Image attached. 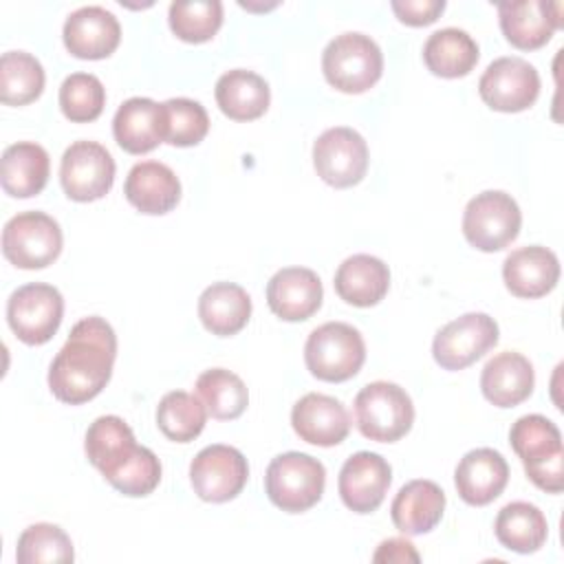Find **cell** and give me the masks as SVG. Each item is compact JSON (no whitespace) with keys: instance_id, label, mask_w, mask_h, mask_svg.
I'll use <instances>...</instances> for the list:
<instances>
[{"instance_id":"cell-6","label":"cell","mask_w":564,"mask_h":564,"mask_svg":"<svg viewBox=\"0 0 564 564\" xmlns=\"http://www.w3.org/2000/svg\"><path fill=\"white\" fill-rule=\"evenodd\" d=\"M355 421L359 432L377 443H394L414 423L410 394L392 381H372L355 397Z\"/></svg>"},{"instance_id":"cell-33","label":"cell","mask_w":564,"mask_h":564,"mask_svg":"<svg viewBox=\"0 0 564 564\" xmlns=\"http://www.w3.org/2000/svg\"><path fill=\"white\" fill-rule=\"evenodd\" d=\"M194 388L207 414L220 421L238 419L249 403V390L245 381L227 368H209L200 372Z\"/></svg>"},{"instance_id":"cell-37","label":"cell","mask_w":564,"mask_h":564,"mask_svg":"<svg viewBox=\"0 0 564 564\" xmlns=\"http://www.w3.org/2000/svg\"><path fill=\"white\" fill-rule=\"evenodd\" d=\"M15 560L20 564H51L73 562L75 551L66 531L51 522H37L26 527L15 546Z\"/></svg>"},{"instance_id":"cell-21","label":"cell","mask_w":564,"mask_h":564,"mask_svg":"<svg viewBox=\"0 0 564 564\" xmlns=\"http://www.w3.org/2000/svg\"><path fill=\"white\" fill-rule=\"evenodd\" d=\"M502 280L516 297H542L551 293L560 280V260L542 245L518 247L502 262Z\"/></svg>"},{"instance_id":"cell-20","label":"cell","mask_w":564,"mask_h":564,"mask_svg":"<svg viewBox=\"0 0 564 564\" xmlns=\"http://www.w3.org/2000/svg\"><path fill=\"white\" fill-rule=\"evenodd\" d=\"M509 482L507 458L491 447L469 449L456 465L454 485L458 496L471 507H485L496 500Z\"/></svg>"},{"instance_id":"cell-28","label":"cell","mask_w":564,"mask_h":564,"mask_svg":"<svg viewBox=\"0 0 564 564\" xmlns=\"http://www.w3.org/2000/svg\"><path fill=\"white\" fill-rule=\"evenodd\" d=\"M216 104L225 117L234 121H253L262 117L271 101L264 77L247 68H231L216 82Z\"/></svg>"},{"instance_id":"cell-34","label":"cell","mask_w":564,"mask_h":564,"mask_svg":"<svg viewBox=\"0 0 564 564\" xmlns=\"http://www.w3.org/2000/svg\"><path fill=\"white\" fill-rule=\"evenodd\" d=\"M44 68L26 51H7L0 57V99L7 106L35 101L44 90Z\"/></svg>"},{"instance_id":"cell-29","label":"cell","mask_w":564,"mask_h":564,"mask_svg":"<svg viewBox=\"0 0 564 564\" xmlns=\"http://www.w3.org/2000/svg\"><path fill=\"white\" fill-rule=\"evenodd\" d=\"M198 317L212 335L231 337L247 326L251 297L240 284L214 282L198 297Z\"/></svg>"},{"instance_id":"cell-30","label":"cell","mask_w":564,"mask_h":564,"mask_svg":"<svg viewBox=\"0 0 564 564\" xmlns=\"http://www.w3.org/2000/svg\"><path fill=\"white\" fill-rule=\"evenodd\" d=\"M137 441L130 430V425L115 414L97 416L90 427L86 430L84 449L93 467L101 471L104 478H108L115 469H119L134 452Z\"/></svg>"},{"instance_id":"cell-1","label":"cell","mask_w":564,"mask_h":564,"mask_svg":"<svg viewBox=\"0 0 564 564\" xmlns=\"http://www.w3.org/2000/svg\"><path fill=\"white\" fill-rule=\"evenodd\" d=\"M117 357V335L112 326L90 315L79 319L66 344L48 368V388L62 403L79 405L95 399L112 377Z\"/></svg>"},{"instance_id":"cell-9","label":"cell","mask_w":564,"mask_h":564,"mask_svg":"<svg viewBox=\"0 0 564 564\" xmlns=\"http://www.w3.org/2000/svg\"><path fill=\"white\" fill-rule=\"evenodd\" d=\"M64 317L62 293L46 282H31L15 289L7 300V322L15 337L29 346L46 344Z\"/></svg>"},{"instance_id":"cell-25","label":"cell","mask_w":564,"mask_h":564,"mask_svg":"<svg viewBox=\"0 0 564 564\" xmlns=\"http://www.w3.org/2000/svg\"><path fill=\"white\" fill-rule=\"evenodd\" d=\"M112 134L121 150L145 154L163 143V106L148 97L126 99L112 119Z\"/></svg>"},{"instance_id":"cell-17","label":"cell","mask_w":564,"mask_h":564,"mask_svg":"<svg viewBox=\"0 0 564 564\" xmlns=\"http://www.w3.org/2000/svg\"><path fill=\"white\" fill-rule=\"evenodd\" d=\"M64 46L79 59H104L115 53L121 40V24L112 11L88 4L75 9L62 29Z\"/></svg>"},{"instance_id":"cell-26","label":"cell","mask_w":564,"mask_h":564,"mask_svg":"<svg viewBox=\"0 0 564 564\" xmlns=\"http://www.w3.org/2000/svg\"><path fill=\"white\" fill-rule=\"evenodd\" d=\"M333 284L346 304L359 308L375 306L390 289V269L377 256L355 253L337 267Z\"/></svg>"},{"instance_id":"cell-31","label":"cell","mask_w":564,"mask_h":564,"mask_svg":"<svg viewBox=\"0 0 564 564\" xmlns=\"http://www.w3.org/2000/svg\"><path fill=\"white\" fill-rule=\"evenodd\" d=\"M476 40L456 26L434 31L423 44V62L438 77H465L478 62Z\"/></svg>"},{"instance_id":"cell-14","label":"cell","mask_w":564,"mask_h":564,"mask_svg":"<svg viewBox=\"0 0 564 564\" xmlns=\"http://www.w3.org/2000/svg\"><path fill=\"white\" fill-rule=\"evenodd\" d=\"M478 93L491 110L522 112L540 95V75L522 57H498L480 75Z\"/></svg>"},{"instance_id":"cell-12","label":"cell","mask_w":564,"mask_h":564,"mask_svg":"<svg viewBox=\"0 0 564 564\" xmlns=\"http://www.w3.org/2000/svg\"><path fill=\"white\" fill-rule=\"evenodd\" d=\"M313 165L324 183L339 189L352 187L368 170L366 139L346 126L328 128L313 143Z\"/></svg>"},{"instance_id":"cell-42","label":"cell","mask_w":564,"mask_h":564,"mask_svg":"<svg viewBox=\"0 0 564 564\" xmlns=\"http://www.w3.org/2000/svg\"><path fill=\"white\" fill-rule=\"evenodd\" d=\"M419 553L414 544L403 538H388L379 544L372 555V562H419Z\"/></svg>"},{"instance_id":"cell-36","label":"cell","mask_w":564,"mask_h":564,"mask_svg":"<svg viewBox=\"0 0 564 564\" xmlns=\"http://www.w3.org/2000/svg\"><path fill=\"white\" fill-rule=\"evenodd\" d=\"M170 29L176 37L189 44L207 42L223 24L220 0H176L167 11Z\"/></svg>"},{"instance_id":"cell-8","label":"cell","mask_w":564,"mask_h":564,"mask_svg":"<svg viewBox=\"0 0 564 564\" xmlns=\"http://www.w3.org/2000/svg\"><path fill=\"white\" fill-rule=\"evenodd\" d=\"M59 223L44 212H20L4 223L2 253L18 269H44L62 251Z\"/></svg>"},{"instance_id":"cell-23","label":"cell","mask_w":564,"mask_h":564,"mask_svg":"<svg viewBox=\"0 0 564 564\" xmlns=\"http://www.w3.org/2000/svg\"><path fill=\"white\" fill-rule=\"evenodd\" d=\"M535 386L531 361L516 352L505 350L494 355L480 372V390L496 408H513L527 401Z\"/></svg>"},{"instance_id":"cell-10","label":"cell","mask_w":564,"mask_h":564,"mask_svg":"<svg viewBox=\"0 0 564 564\" xmlns=\"http://www.w3.org/2000/svg\"><path fill=\"white\" fill-rule=\"evenodd\" d=\"M498 324L487 313H465L436 330L434 361L443 370H463L498 344Z\"/></svg>"},{"instance_id":"cell-27","label":"cell","mask_w":564,"mask_h":564,"mask_svg":"<svg viewBox=\"0 0 564 564\" xmlns=\"http://www.w3.org/2000/svg\"><path fill=\"white\" fill-rule=\"evenodd\" d=\"M48 152L35 141H18L4 148L0 161V183L9 196L31 198L48 181Z\"/></svg>"},{"instance_id":"cell-22","label":"cell","mask_w":564,"mask_h":564,"mask_svg":"<svg viewBox=\"0 0 564 564\" xmlns=\"http://www.w3.org/2000/svg\"><path fill=\"white\" fill-rule=\"evenodd\" d=\"M123 194L141 214L161 216L178 205L181 181L170 165L161 161H141L130 167Z\"/></svg>"},{"instance_id":"cell-13","label":"cell","mask_w":564,"mask_h":564,"mask_svg":"<svg viewBox=\"0 0 564 564\" xmlns=\"http://www.w3.org/2000/svg\"><path fill=\"white\" fill-rule=\"evenodd\" d=\"M59 181L70 200H97L115 183V159L97 141H75L62 154Z\"/></svg>"},{"instance_id":"cell-15","label":"cell","mask_w":564,"mask_h":564,"mask_svg":"<svg viewBox=\"0 0 564 564\" xmlns=\"http://www.w3.org/2000/svg\"><path fill=\"white\" fill-rule=\"evenodd\" d=\"M392 482L390 463L375 452H357L339 469L341 502L355 513H372L383 502Z\"/></svg>"},{"instance_id":"cell-38","label":"cell","mask_w":564,"mask_h":564,"mask_svg":"<svg viewBox=\"0 0 564 564\" xmlns=\"http://www.w3.org/2000/svg\"><path fill=\"white\" fill-rule=\"evenodd\" d=\"M163 106V141L176 148H189L205 139L209 117L200 101L187 97H172Z\"/></svg>"},{"instance_id":"cell-41","label":"cell","mask_w":564,"mask_h":564,"mask_svg":"<svg viewBox=\"0 0 564 564\" xmlns=\"http://www.w3.org/2000/svg\"><path fill=\"white\" fill-rule=\"evenodd\" d=\"M390 7L403 24L425 26L445 11V0H392Z\"/></svg>"},{"instance_id":"cell-7","label":"cell","mask_w":564,"mask_h":564,"mask_svg":"<svg viewBox=\"0 0 564 564\" xmlns=\"http://www.w3.org/2000/svg\"><path fill=\"white\" fill-rule=\"evenodd\" d=\"M522 225L516 198L502 189L476 194L463 212V236L478 251H500L509 247Z\"/></svg>"},{"instance_id":"cell-24","label":"cell","mask_w":564,"mask_h":564,"mask_svg":"<svg viewBox=\"0 0 564 564\" xmlns=\"http://www.w3.org/2000/svg\"><path fill=\"white\" fill-rule=\"evenodd\" d=\"M445 511V494L434 480L416 478L405 482L392 505L390 516L394 527L405 535H423L432 531Z\"/></svg>"},{"instance_id":"cell-19","label":"cell","mask_w":564,"mask_h":564,"mask_svg":"<svg viewBox=\"0 0 564 564\" xmlns=\"http://www.w3.org/2000/svg\"><path fill=\"white\" fill-rule=\"evenodd\" d=\"M291 425L302 441L319 447H333L348 436L350 416L339 399L322 392H308L295 401L291 410Z\"/></svg>"},{"instance_id":"cell-32","label":"cell","mask_w":564,"mask_h":564,"mask_svg":"<svg viewBox=\"0 0 564 564\" xmlns=\"http://www.w3.org/2000/svg\"><path fill=\"white\" fill-rule=\"evenodd\" d=\"M494 533L505 549L527 555L542 549L549 538V522L535 505L516 500L498 511Z\"/></svg>"},{"instance_id":"cell-35","label":"cell","mask_w":564,"mask_h":564,"mask_svg":"<svg viewBox=\"0 0 564 564\" xmlns=\"http://www.w3.org/2000/svg\"><path fill=\"white\" fill-rule=\"evenodd\" d=\"M207 421V410L200 399L189 392L172 390L156 405V425L165 438L174 443L194 441Z\"/></svg>"},{"instance_id":"cell-5","label":"cell","mask_w":564,"mask_h":564,"mask_svg":"<svg viewBox=\"0 0 564 564\" xmlns=\"http://www.w3.org/2000/svg\"><path fill=\"white\" fill-rule=\"evenodd\" d=\"M324 465L304 452L278 454L264 474L269 500L286 513H302L315 507L324 494Z\"/></svg>"},{"instance_id":"cell-39","label":"cell","mask_w":564,"mask_h":564,"mask_svg":"<svg viewBox=\"0 0 564 564\" xmlns=\"http://www.w3.org/2000/svg\"><path fill=\"white\" fill-rule=\"evenodd\" d=\"M106 104V88L93 73H73L59 86V108L75 123L95 121Z\"/></svg>"},{"instance_id":"cell-40","label":"cell","mask_w":564,"mask_h":564,"mask_svg":"<svg viewBox=\"0 0 564 564\" xmlns=\"http://www.w3.org/2000/svg\"><path fill=\"white\" fill-rule=\"evenodd\" d=\"M117 491L130 498H141L152 494L161 482V463L156 454L143 445L106 478Z\"/></svg>"},{"instance_id":"cell-16","label":"cell","mask_w":564,"mask_h":564,"mask_svg":"<svg viewBox=\"0 0 564 564\" xmlns=\"http://www.w3.org/2000/svg\"><path fill=\"white\" fill-rule=\"evenodd\" d=\"M498 20L507 42L520 51L544 46L562 26V2L505 0L498 2Z\"/></svg>"},{"instance_id":"cell-4","label":"cell","mask_w":564,"mask_h":564,"mask_svg":"<svg viewBox=\"0 0 564 564\" xmlns=\"http://www.w3.org/2000/svg\"><path fill=\"white\" fill-rule=\"evenodd\" d=\"M304 361L319 381H348L366 361L364 337L346 322H326L311 330L304 344Z\"/></svg>"},{"instance_id":"cell-2","label":"cell","mask_w":564,"mask_h":564,"mask_svg":"<svg viewBox=\"0 0 564 564\" xmlns=\"http://www.w3.org/2000/svg\"><path fill=\"white\" fill-rule=\"evenodd\" d=\"M509 443L527 478L546 494L564 489V447L557 425L542 414H524L509 430Z\"/></svg>"},{"instance_id":"cell-18","label":"cell","mask_w":564,"mask_h":564,"mask_svg":"<svg viewBox=\"0 0 564 564\" xmlns=\"http://www.w3.org/2000/svg\"><path fill=\"white\" fill-rule=\"evenodd\" d=\"M324 289L313 269L284 267L267 282V304L284 322H304L322 306Z\"/></svg>"},{"instance_id":"cell-3","label":"cell","mask_w":564,"mask_h":564,"mask_svg":"<svg viewBox=\"0 0 564 564\" xmlns=\"http://www.w3.org/2000/svg\"><path fill=\"white\" fill-rule=\"evenodd\" d=\"M322 70L335 90L359 95L379 82L383 73V53L370 35L346 31L326 44L322 53Z\"/></svg>"},{"instance_id":"cell-11","label":"cell","mask_w":564,"mask_h":564,"mask_svg":"<svg viewBox=\"0 0 564 564\" xmlns=\"http://www.w3.org/2000/svg\"><path fill=\"white\" fill-rule=\"evenodd\" d=\"M247 478V458L231 445H207L189 463V482L194 494L205 502L234 500L245 489Z\"/></svg>"}]
</instances>
